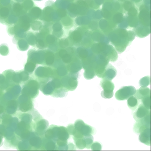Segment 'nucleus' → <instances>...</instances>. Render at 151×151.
Instances as JSON below:
<instances>
[{"label": "nucleus", "mask_w": 151, "mask_h": 151, "mask_svg": "<svg viewBox=\"0 0 151 151\" xmlns=\"http://www.w3.org/2000/svg\"><path fill=\"white\" fill-rule=\"evenodd\" d=\"M83 139L86 144V148L87 149H90L91 148V145L93 142V137L92 135H88L83 137Z\"/></svg>", "instance_id": "obj_13"}, {"label": "nucleus", "mask_w": 151, "mask_h": 151, "mask_svg": "<svg viewBox=\"0 0 151 151\" xmlns=\"http://www.w3.org/2000/svg\"><path fill=\"white\" fill-rule=\"evenodd\" d=\"M117 75V71L112 66H110L106 69L104 72L102 79L105 80L111 81L115 78Z\"/></svg>", "instance_id": "obj_9"}, {"label": "nucleus", "mask_w": 151, "mask_h": 151, "mask_svg": "<svg viewBox=\"0 0 151 151\" xmlns=\"http://www.w3.org/2000/svg\"><path fill=\"white\" fill-rule=\"evenodd\" d=\"M135 88L132 86H123L115 93V97L118 101L127 100L135 93Z\"/></svg>", "instance_id": "obj_1"}, {"label": "nucleus", "mask_w": 151, "mask_h": 151, "mask_svg": "<svg viewBox=\"0 0 151 151\" xmlns=\"http://www.w3.org/2000/svg\"><path fill=\"white\" fill-rule=\"evenodd\" d=\"M100 85L104 91H113L114 89V83L110 81L102 79Z\"/></svg>", "instance_id": "obj_10"}, {"label": "nucleus", "mask_w": 151, "mask_h": 151, "mask_svg": "<svg viewBox=\"0 0 151 151\" xmlns=\"http://www.w3.org/2000/svg\"><path fill=\"white\" fill-rule=\"evenodd\" d=\"M150 95V89L147 87H141L139 89L136 90L134 94V97L139 101Z\"/></svg>", "instance_id": "obj_8"}, {"label": "nucleus", "mask_w": 151, "mask_h": 151, "mask_svg": "<svg viewBox=\"0 0 151 151\" xmlns=\"http://www.w3.org/2000/svg\"><path fill=\"white\" fill-rule=\"evenodd\" d=\"M139 139L141 143L147 145H150V128H147L139 134Z\"/></svg>", "instance_id": "obj_7"}, {"label": "nucleus", "mask_w": 151, "mask_h": 151, "mask_svg": "<svg viewBox=\"0 0 151 151\" xmlns=\"http://www.w3.org/2000/svg\"><path fill=\"white\" fill-rule=\"evenodd\" d=\"M74 126L75 129L83 137L90 134L94 135L96 133L94 128L85 124L82 120L78 119L76 121Z\"/></svg>", "instance_id": "obj_2"}, {"label": "nucleus", "mask_w": 151, "mask_h": 151, "mask_svg": "<svg viewBox=\"0 0 151 151\" xmlns=\"http://www.w3.org/2000/svg\"><path fill=\"white\" fill-rule=\"evenodd\" d=\"M76 146L78 149H83L86 148V144L85 142L83 137L81 138H75L73 137Z\"/></svg>", "instance_id": "obj_12"}, {"label": "nucleus", "mask_w": 151, "mask_h": 151, "mask_svg": "<svg viewBox=\"0 0 151 151\" xmlns=\"http://www.w3.org/2000/svg\"><path fill=\"white\" fill-rule=\"evenodd\" d=\"M150 113V110H148L141 103L133 113V118L136 122H138Z\"/></svg>", "instance_id": "obj_5"}, {"label": "nucleus", "mask_w": 151, "mask_h": 151, "mask_svg": "<svg viewBox=\"0 0 151 151\" xmlns=\"http://www.w3.org/2000/svg\"><path fill=\"white\" fill-rule=\"evenodd\" d=\"M150 95L145 97L139 101L142 104L143 106L148 110H150Z\"/></svg>", "instance_id": "obj_14"}, {"label": "nucleus", "mask_w": 151, "mask_h": 151, "mask_svg": "<svg viewBox=\"0 0 151 151\" xmlns=\"http://www.w3.org/2000/svg\"><path fill=\"white\" fill-rule=\"evenodd\" d=\"M30 82L24 84L23 87L22 93L29 97L35 98L38 93V85L37 82Z\"/></svg>", "instance_id": "obj_4"}, {"label": "nucleus", "mask_w": 151, "mask_h": 151, "mask_svg": "<svg viewBox=\"0 0 151 151\" xmlns=\"http://www.w3.org/2000/svg\"><path fill=\"white\" fill-rule=\"evenodd\" d=\"M95 76V73L94 70H88L85 71L84 77L86 79L90 80L92 79Z\"/></svg>", "instance_id": "obj_16"}, {"label": "nucleus", "mask_w": 151, "mask_h": 151, "mask_svg": "<svg viewBox=\"0 0 151 151\" xmlns=\"http://www.w3.org/2000/svg\"><path fill=\"white\" fill-rule=\"evenodd\" d=\"M150 128V113L141 120L137 122L134 125L133 131L137 134H139L144 129Z\"/></svg>", "instance_id": "obj_3"}, {"label": "nucleus", "mask_w": 151, "mask_h": 151, "mask_svg": "<svg viewBox=\"0 0 151 151\" xmlns=\"http://www.w3.org/2000/svg\"><path fill=\"white\" fill-rule=\"evenodd\" d=\"M91 150L94 151H100L102 149L101 144L98 142H95L93 143L91 145Z\"/></svg>", "instance_id": "obj_18"}, {"label": "nucleus", "mask_w": 151, "mask_h": 151, "mask_svg": "<svg viewBox=\"0 0 151 151\" xmlns=\"http://www.w3.org/2000/svg\"><path fill=\"white\" fill-rule=\"evenodd\" d=\"M113 91H104L103 90L101 93V95L102 98L106 99H109L113 96Z\"/></svg>", "instance_id": "obj_17"}, {"label": "nucleus", "mask_w": 151, "mask_h": 151, "mask_svg": "<svg viewBox=\"0 0 151 151\" xmlns=\"http://www.w3.org/2000/svg\"><path fill=\"white\" fill-rule=\"evenodd\" d=\"M150 84V77H145L141 78L139 81V84L141 87H147Z\"/></svg>", "instance_id": "obj_15"}, {"label": "nucleus", "mask_w": 151, "mask_h": 151, "mask_svg": "<svg viewBox=\"0 0 151 151\" xmlns=\"http://www.w3.org/2000/svg\"><path fill=\"white\" fill-rule=\"evenodd\" d=\"M62 86L63 88L68 91H74L78 86V82L77 79L71 77H65L62 80Z\"/></svg>", "instance_id": "obj_6"}, {"label": "nucleus", "mask_w": 151, "mask_h": 151, "mask_svg": "<svg viewBox=\"0 0 151 151\" xmlns=\"http://www.w3.org/2000/svg\"><path fill=\"white\" fill-rule=\"evenodd\" d=\"M139 101L136 97L132 96L128 98L127 104L129 108L132 110H135L138 106Z\"/></svg>", "instance_id": "obj_11"}]
</instances>
